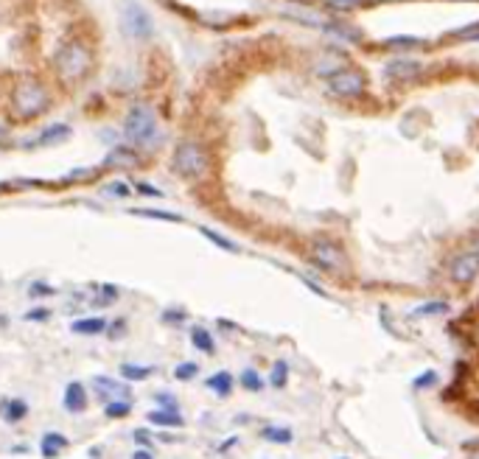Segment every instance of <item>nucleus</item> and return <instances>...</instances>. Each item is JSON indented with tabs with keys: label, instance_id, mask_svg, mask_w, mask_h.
<instances>
[{
	"label": "nucleus",
	"instance_id": "nucleus-21",
	"mask_svg": "<svg viewBox=\"0 0 479 459\" xmlns=\"http://www.w3.org/2000/svg\"><path fill=\"white\" fill-rule=\"evenodd\" d=\"M107 330V320L104 317H85V320H76L73 322V333H101Z\"/></svg>",
	"mask_w": 479,
	"mask_h": 459
},
{
	"label": "nucleus",
	"instance_id": "nucleus-38",
	"mask_svg": "<svg viewBox=\"0 0 479 459\" xmlns=\"http://www.w3.org/2000/svg\"><path fill=\"white\" fill-rule=\"evenodd\" d=\"M135 190H138V193H144V196H163V190H160V188H154V185H149V183H138L135 185Z\"/></svg>",
	"mask_w": 479,
	"mask_h": 459
},
{
	"label": "nucleus",
	"instance_id": "nucleus-29",
	"mask_svg": "<svg viewBox=\"0 0 479 459\" xmlns=\"http://www.w3.org/2000/svg\"><path fill=\"white\" fill-rule=\"evenodd\" d=\"M129 412H132V404H129V401H109L107 409H104V414L112 417V420H121V417H127Z\"/></svg>",
	"mask_w": 479,
	"mask_h": 459
},
{
	"label": "nucleus",
	"instance_id": "nucleus-27",
	"mask_svg": "<svg viewBox=\"0 0 479 459\" xmlns=\"http://www.w3.org/2000/svg\"><path fill=\"white\" fill-rule=\"evenodd\" d=\"M239 381H241V387H244L247 392H261V389H264V378H261V375H258V372H255L252 367L244 369Z\"/></svg>",
	"mask_w": 479,
	"mask_h": 459
},
{
	"label": "nucleus",
	"instance_id": "nucleus-14",
	"mask_svg": "<svg viewBox=\"0 0 479 459\" xmlns=\"http://www.w3.org/2000/svg\"><path fill=\"white\" fill-rule=\"evenodd\" d=\"M261 440L275 443V446H291L294 443V431L289 426H264L261 428Z\"/></svg>",
	"mask_w": 479,
	"mask_h": 459
},
{
	"label": "nucleus",
	"instance_id": "nucleus-37",
	"mask_svg": "<svg viewBox=\"0 0 479 459\" xmlns=\"http://www.w3.org/2000/svg\"><path fill=\"white\" fill-rule=\"evenodd\" d=\"M48 317H50L48 308H34V311H28V314H26V320L28 322H45Z\"/></svg>",
	"mask_w": 479,
	"mask_h": 459
},
{
	"label": "nucleus",
	"instance_id": "nucleus-34",
	"mask_svg": "<svg viewBox=\"0 0 479 459\" xmlns=\"http://www.w3.org/2000/svg\"><path fill=\"white\" fill-rule=\"evenodd\" d=\"M431 384H437V372L434 369H426V372H421L415 381H412V389H426V387H431Z\"/></svg>",
	"mask_w": 479,
	"mask_h": 459
},
{
	"label": "nucleus",
	"instance_id": "nucleus-22",
	"mask_svg": "<svg viewBox=\"0 0 479 459\" xmlns=\"http://www.w3.org/2000/svg\"><path fill=\"white\" fill-rule=\"evenodd\" d=\"M129 213H135V216H144V219H160V222H174V225H180V222H183V216H180V213H168V210H151V207H132Z\"/></svg>",
	"mask_w": 479,
	"mask_h": 459
},
{
	"label": "nucleus",
	"instance_id": "nucleus-6",
	"mask_svg": "<svg viewBox=\"0 0 479 459\" xmlns=\"http://www.w3.org/2000/svg\"><path fill=\"white\" fill-rule=\"evenodd\" d=\"M121 23H124V31L129 34V37H135V40H149L151 37V17L146 14L144 6H138V3H127L124 6V11H121Z\"/></svg>",
	"mask_w": 479,
	"mask_h": 459
},
{
	"label": "nucleus",
	"instance_id": "nucleus-36",
	"mask_svg": "<svg viewBox=\"0 0 479 459\" xmlns=\"http://www.w3.org/2000/svg\"><path fill=\"white\" fill-rule=\"evenodd\" d=\"M107 193H112V196H129L132 188H129L127 183H109L107 185Z\"/></svg>",
	"mask_w": 479,
	"mask_h": 459
},
{
	"label": "nucleus",
	"instance_id": "nucleus-35",
	"mask_svg": "<svg viewBox=\"0 0 479 459\" xmlns=\"http://www.w3.org/2000/svg\"><path fill=\"white\" fill-rule=\"evenodd\" d=\"M115 297H118V288H115V286H104V288H101V294H98L96 306H112V303H115Z\"/></svg>",
	"mask_w": 479,
	"mask_h": 459
},
{
	"label": "nucleus",
	"instance_id": "nucleus-9",
	"mask_svg": "<svg viewBox=\"0 0 479 459\" xmlns=\"http://www.w3.org/2000/svg\"><path fill=\"white\" fill-rule=\"evenodd\" d=\"M421 68L424 65L418 59H392V62H387L384 76L392 79V82H409V79H415L421 73Z\"/></svg>",
	"mask_w": 479,
	"mask_h": 459
},
{
	"label": "nucleus",
	"instance_id": "nucleus-26",
	"mask_svg": "<svg viewBox=\"0 0 479 459\" xmlns=\"http://www.w3.org/2000/svg\"><path fill=\"white\" fill-rule=\"evenodd\" d=\"M151 372H154V367H146V364H121V375L127 381H146Z\"/></svg>",
	"mask_w": 479,
	"mask_h": 459
},
{
	"label": "nucleus",
	"instance_id": "nucleus-10",
	"mask_svg": "<svg viewBox=\"0 0 479 459\" xmlns=\"http://www.w3.org/2000/svg\"><path fill=\"white\" fill-rule=\"evenodd\" d=\"M62 404H65V409L70 414H79L87 409V389L79 384V381H73V384H68L65 387V398H62Z\"/></svg>",
	"mask_w": 479,
	"mask_h": 459
},
{
	"label": "nucleus",
	"instance_id": "nucleus-4",
	"mask_svg": "<svg viewBox=\"0 0 479 459\" xmlns=\"http://www.w3.org/2000/svg\"><path fill=\"white\" fill-rule=\"evenodd\" d=\"M87 65H90V53L82 45H76V43L65 45L56 53V70H59V76L68 79V82L82 79L85 70H87Z\"/></svg>",
	"mask_w": 479,
	"mask_h": 459
},
{
	"label": "nucleus",
	"instance_id": "nucleus-30",
	"mask_svg": "<svg viewBox=\"0 0 479 459\" xmlns=\"http://www.w3.org/2000/svg\"><path fill=\"white\" fill-rule=\"evenodd\" d=\"M289 17H291V20H297V23L314 26V28H325L323 17H317V14H311V11H289Z\"/></svg>",
	"mask_w": 479,
	"mask_h": 459
},
{
	"label": "nucleus",
	"instance_id": "nucleus-7",
	"mask_svg": "<svg viewBox=\"0 0 479 459\" xmlns=\"http://www.w3.org/2000/svg\"><path fill=\"white\" fill-rule=\"evenodd\" d=\"M365 76L359 70H339L336 76L328 79V92L336 95V98H359L365 92Z\"/></svg>",
	"mask_w": 479,
	"mask_h": 459
},
{
	"label": "nucleus",
	"instance_id": "nucleus-16",
	"mask_svg": "<svg viewBox=\"0 0 479 459\" xmlns=\"http://www.w3.org/2000/svg\"><path fill=\"white\" fill-rule=\"evenodd\" d=\"M314 70H317L320 76L331 79V76H336L339 70H345V59H342V56H336V53H323V56L317 59Z\"/></svg>",
	"mask_w": 479,
	"mask_h": 459
},
{
	"label": "nucleus",
	"instance_id": "nucleus-40",
	"mask_svg": "<svg viewBox=\"0 0 479 459\" xmlns=\"http://www.w3.org/2000/svg\"><path fill=\"white\" fill-rule=\"evenodd\" d=\"M40 291H43V294H50L53 288H50V286H43V283H34V286H31V294H40Z\"/></svg>",
	"mask_w": 479,
	"mask_h": 459
},
{
	"label": "nucleus",
	"instance_id": "nucleus-15",
	"mask_svg": "<svg viewBox=\"0 0 479 459\" xmlns=\"http://www.w3.org/2000/svg\"><path fill=\"white\" fill-rule=\"evenodd\" d=\"M138 163H141L138 154L132 148H124V146L107 154V166H112V168H135Z\"/></svg>",
	"mask_w": 479,
	"mask_h": 459
},
{
	"label": "nucleus",
	"instance_id": "nucleus-32",
	"mask_svg": "<svg viewBox=\"0 0 479 459\" xmlns=\"http://www.w3.org/2000/svg\"><path fill=\"white\" fill-rule=\"evenodd\" d=\"M451 37H454V40H463V43H477L479 40V23H471V26H465V28H457Z\"/></svg>",
	"mask_w": 479,
	"mask_h": 459
},
{
	"label": "nucleus",
	"instance_id": "nucleus-28",
	"mask_svg": "<svg viewBox=\"0 0 479 459\" xmlns=\"http://www.w3.org/2000/svg\"><path fill=\"white\" fill-rule=\"evenodd\" d=\"M325 6H328L331 11H342V14H348V11H356V9L367 6V0H325Z\"/></svg>",
	"mask_w": 479,
	"mask_h": 459
},
{
	"label": "nucleus",
	"instance_id": "nucleus-41",
	"mask_svg": "<svg viewBox=\"0 0 479 459\" xmlns=\"http://www.w3.org/2000/svg\"><path fill=\"white\" fill-rule=\"evenodd\" d=\"M132 459H154V454H151L149 448H138V451L132 454Z\"/></svg>",
	"mask_w": 479,
	"mask_h": 459
},
{
	"label": "nucleus",
	"instance_id": "nucleus-25",
	"mask_svg": "<svg viewBox=\"0 0 479 459\" xmlns=\"http://www.w3.org/2000/svg\"><path fill=\"white\" fill-rule=\"evenodd\" d=\"M424 40L421 37H409V34H401V37H389L387 40V48L392 50H412V48H421Z\"/></svg>",
	"mask_w": 479,
	"mask_h": 459
},
{
	"label": "nucleus",
	"instance_id": "nucleus-12",
	"mask_svg": "<svg viewBox=\"0 0 479 459\" xmlns=\"http://www.w3.org/2000/svg\"><path fill=\"white\" fill-rule=\"evenodd\" d=\"M93 387H96V392L101 398H121V401H127V395H129V389L124 384H118L112 378H104V375L93 378Z\"/></svg>",
	"mask_w": 479,
	"mask_h": 459
},
{
	"label": "nucleus",
	"instance_id": "nucleus-8",
	"mask_svg": "<svg viewBox=\"0 0 479 459\" xmlns=\"http://www.w3.org/2000/svg\"><path fill=\"white\" fill-rule=\"evenodd\" d=\"M479 277V252L465 249L451 261V280L457 286H468Z\"/></svg>",
	"mask_w": 479,
	"mask_h": 459
},
{
	"label": "nucleus",
	"instance_id": "nucleus-19",
	"mask_svg": "<svg viewBox=\"0 0 479 459\" xmlns=\"http://www.w3.org/2000/svg\"><path fill=\"white\" fill-rule=\"evenodd\" d=\"M448 311H451V306H448L446 300H429V303L412 308L415 317H446Z\"/></svg>",
	"mask_w": 479,
	"mask_h": 459
},
{
	"label": "nucleus",
	"instance_id": "nucleus-23",
	"mask_svg": "<svg viewBox=\"0 0 479 459\" xmlns=\"http://www.w3.org/2000/svg\"><path fill=\"white\" fill-rule=\"evenodd\" d=\"M70 135V126H65V124H56V126H48L40 138L34 140V143H40V146H48V143H59V140H65Z\"/></svg>",
	"mask_w": 479,
	"mask_h": 459
},
{
	"label": "nucleus",
	"instance_id": "nucleus-13",
	"mask_svg": "<svg viewBox=\"0 0 479 459\" xmlns=\"http://www.w3.org/2000/svg\"><path fill=\"white\" fill-rule=\"evenodd\" d=\"M68 448V437L65 434H59V431H48V434H43V443H40V451H43V457L45 459H56L62 451Z\"/></svg>",
	"mask_w": 479,
	"mask_h": 459
},
{
	"label": "nucleus",
	"instance_id": "nucleus-3",
	"mask_svg": "<svg viewBox=\"0 0 479 459\" xmlns=\"http://www.w3.org/2000/svg\"><path fill=\"white\" fill-rule=\"evenodd\" d=\"M124 132L127 138L132 140L135 146H151L154 140L160 138V124H157V115L149 109V107H132L129 115H127V124H124Z\"/></svg>",
	"mask_w": 479,
	"mask_h": 459
},
{
	"label": "nucleus",
	"instance_id": "nucleus-11",
	"mask_svg": "<svg viewBox=\"0 0 479 459\" xmlns=\"http://www.w3.org/2000/svg\"><path fill=\"white\" fill-rule=\"evenodd\" d=\"M149 423L151 426H166V428H183V414L180 409H174V406H166V409H154V412H149Z\"/></svg>",
	"mask_w": 479,
	"mask_h": 459
},
{
	"label": "nucleus",
	"instance_id": "nucleus-5",
	"mask_svg": "<svg viewBox=\"0 0 479 459\" xmlns=\"http://www.w3.org/2000/svg\"><path fill=\"white\" fill-rule=\"evenodd\" d=\"M45 107H48V95H45V90H43L40 85H34V82L20 85L17 92H14V112H17L20 118H34V115H40Z\"/></svg>",
	"mask_w": 479,
	"mask_h": 459
},
{
	"label": "nucleus",
	"instance_id": "nucleus-24",
	"mask_svg": "<svg viewBox=\"0 0 479 459\" xmlns=\"http://www.w3.org/2000/svg\"><path fill=\"white\" fill-rule=\"evenodd\" d=\"M269 384H272L275 389H286V387H289V364L284 362V359L272 364V375H269Z\"/></svg>",
	"mask_w": 479,
	"mask_h": 459
},
{
	"label": "nucleus",
	"instance_id": "nucleus-33",
	"mask_svg": "<svg viewBox=\"0 0 479 459\" xmlns=\"http://www.w3.org/2000/svg\"><path fill=\"white\" fill-rule=\"evenodd\" d=\"M196 372H199V364H193V362H183L180 367L174 369V378H177V381H191V378H196Z\"/></svg>",
	"mask_w": 479,
	"mask_h": 459
},
{
	"label": "nucleus",
	"instance_id": "nucleus-20",
	"mask_svg": "<svg viewBox=\"0 0 479 459\" xmlns=\"http://www.w3.org/2000/svg\"><path fill=\"white\" fill-rule=\"evenodd\" d=\"M199 232L210 241V244H216L219 249H225V252H241V247L236 244V241H230V238H225L222 232H216V230H210V227H199Z\"/></svg>",
	"mask_w": 479,
	"mask_h": 459
},
{
	"label": "nucleus",
	"instance_id": "nucleus-2",
	"mask_svg": "<svg viewBox=\"0 0 479 459\" xmlns=\"http://www.w3.org/2000/svg\"><path fill=\"white\" fill-rule=\"evenodd\" d=\"M171 163H174V171H177L180 177H185V180H202V177L210 171V157H208V151H205L199 143H193V140H185V143L177 146Z\"/></svg>",
	"mask_w": 479,
	"mask_h": 459
},
{
	"label": "nucleus",
	"instance_id": "nucleus-39",
	"mask_svg": "<svg viewBox=\"0 0 479 459\" xmlns=\"http://www.w3.org/2000/svg\"><path fill=\"white\" fill-rule=\"evenodd\" d=\"M135 440H138L141 446H151V437H149V431H146V428H138V431H135Z\"/></svg>",
	"mask_w": 479,
	"mask_h": 459
},
{
	"label": "nucleus",
	"instance_id": "nucleus-18",
	"mask_svg": "<svg viewBox=\"0 0 479 459\" xmlns=\"http://www.w3.org/2000/svg\"><path fill=\"white\" fill-rule=\"evenodd\" d=\"M208 389H213L219 398H227V395L233 392V375H230L227 369H222V372H213V375L208 378Z\"/></svg>",
	"mask_w": 479,
	"mask_h": 459
},
{
	"label": "nucleus",
	"instance_id": "nucleus-1",
	"mask_svg": "<svg viewBox=\"0 0 479 459\" xmlns=\"http://www.w3.org/2000/svg\"><path fill=\"white\" fill-rule=\"evenodd\" d=\"M308 261H311L323 275L345 277L350 272L348 252H345V247H342L339 241H334V238H317V241L308 247Z\"/></svg>",
	"mask_w": 479,
	"mask_h": 459
},
{
	"label": "nucleus",
	"instance_id": "nucleus-31",
	"mask_svg": "<svg viewBox=\"0 0 479 459\" xmlns=\"http://www.w3.org/2000/svg\"><path fill=\"white\" fill-rule=\"evenodd\" d=\"M26 414H28V406H26V401H11V404L6 406V420H11V423L23 420Z\"/></svg>",
	"mask_w": 479,
	"mask_h": 459
},
{
	"label": "nucleus",
	"instance_id": "nucleus-17",
	"mask_svg": "<svg viewBox=\"0 0 479 459\" xmlns=\"http://www.w3.org/2000/svg\"><path fill=\"white\" fill-rule=\"evenodd\" d=\"M191 342L196 350H202V353H208V356H213L216 353V342H213V336H210V330L208 328H202V325H193L191 328Z\"/></svg>",
	"mask_w": 479,
	"mask_h": 459
}]
</instances>
